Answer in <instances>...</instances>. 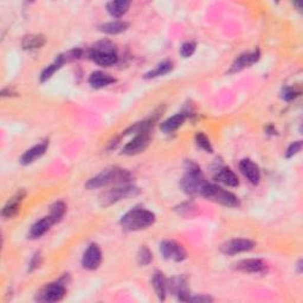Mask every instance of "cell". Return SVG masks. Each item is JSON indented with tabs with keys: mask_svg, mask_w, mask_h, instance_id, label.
<instances>
[{
	"mask_svg": "<svg viewBox=\"0 0 303 303\" xmlns=\"http://www.w3.org/2000/svg\"><path fill=\"white\" fill-rule=\"evenodd\" d=\"M89 56L96 64L102 67H110L118 62V52L115 45L108 41H101L90 50Z\"/></svg>",
	"mask_w": 303,
	"mask_h": 303,
	"instance_id": "5",
	"label": "cell"
},
{
	"mask_svg": "<svg viewBox=\"0 0 303 303\" xmlns=\"http://www.w3.org/2000/svg\"><path fill=\"white\" fill-rule=\"evenodd\" d=\"M26 196V192L24 190H21V191L17 192L14 197L11 198V199L7 201V204L4 206L2 215L4 218H12L21 210V204L23 199H24Z\"/></svg>",
	"mask_w": 303,
	"mask_h": 303,
	"instance_id": "15",
	"label": "cell"
},
{
	"mask_svg": "<svg viewBox=\"0 0 303 303\" xmlns=\"http://www.w3.org/2000/svg\"><path fill=\"white\" fill-rule=\"evenodd\" d=\"M131 173L129 171L119 168V167H112V168H107L97 174L96 177L91 178L85 184V187L89 190L100 188L103 186L115 185V184H126V182L131 180Z\"/></svg>",
	"mask_w": 303,
	"mask_h": 303,
	"instance_id": "1",
	"label": "cell"
},
{
	"mask_svg": "<svg viewBox=\"0 0 303 303\" xmlns=\"http://www.w3.org/2000/svg\"><path fill=\"white\" fill-rule=\"evenodd\" d=\"M200 194L203 197L210 199L215 203H218L220 205L228 207H238L240 205V201L234 193L226 191V190L219 187V186L213 184H205Z\"/></svg>",
	"mask_w": 303,
	"mask_h": 303,
	"instance_id": "4",
	"label": "cell"
},
{
	"mask_svg": "<svg viewBox=\"0 0 303 303\" xmlns=\"http://www.w3.org/2000/svg\"><path fill=\"white\" fill-rule=\"evenodd\" d=\"M102 261V254H101L100 248L96 244H91L84 252L82 258V266L87 270H95L100 267Z\"/></svg>",
	"mask_w": 303,
	"mask_h": 303,
	"instance_id": "11",
	"label": "cell"
},
{
	"mask_svg": "<svg viewBox=\"0 0 303 303\" xmlns=\"http://www.w3.org/2000/svg\"><path fill=\"white\" fill-rule=\"evenodd\" d=\"M259 60V51L258 50H255L252 52H247L240 55L237 60L234 62V64L231 65L230 70L229 72L234 73V72H238L240 70L245 69L248 67H250L254 63H256Z\"/></svg>",
	"mask_w": 303,
	"mask_h": 303,
	"instance_id": "14",
	"label": "cell"
},
{
	"mask_svg": "<svg viewBox=\"0 0 303 303\" xmlns=\"http://www.w3.org/2000/svg\"><path fill=\"white\" fill-rule=\"evenodd\" d=\"M152 259H153V255H152L148 248L142 247L140 249L138 252V262L140 266H147L152 262Z\"/></svg>",
	"mask_w": 303,
	"mask_h": 303,
	"instance_id": "28",
	"label": "cell"
},
{
	"mask_svg": "<svg viewBox=\"0 0 303 303\" xmlns=\"http://www.w3.org/2000/svg\"><path fill=\"white\" fill-rule=\"evenodd\" d=\"M297 269H298V273H302V261L301 259L297 263Z\"/></svg>",
	"mask_w": 303,
	"mask_h": 303,
	"instance_id": "36",
	"label": "cell"
},
{
	"mask_svg": "<svg viewBox=\"0 0 303 303\" xmlns=\"http://www.w3.org/2000/svg\"><path fill=\"white\" fill-rule=\"evenodd\" d=\"M111 83H115L114 77H111L110 75L104 73L102 71L92 72L91 76L89 77V84H90L92 88H96V89L104 88Z\"/></svg>",
	"mask_w": 303,
	"mask_h": 303,
	"instance_id": "19",
	"label": "cell"
},
{
	"mask_svg": "<svg viewBox=\"0 0 303 303\" xmlns=\"http://www.w3.org/2000/svg\"><path fill=\"white\" fill-rule=\"evenodd\" d=\"M64 63H65V61H64L63 56H62V55L58 56L56 58V61L53 62L52 64H50L48 68H45L44 70H43V72H42V75H41V82L44 83L48 80L51 79L53 73H55L57 71V70L60 69Z\"/></svg>",
	"mask_w": 303,
	"mask_h": 303,
	"instance_id": "25",
	"label": "cell"
},
{
	"mask_svg": "<svg viewBox=\"0 0 303 303\" xmlns=\"http://www.w3.org/2000/svg\"><path fill=\"white\" fill-rule=\"evenodd\" d=\"M65 287L60 282L50 283L40 290L36 300L38 302H58L64 297Z\"/></svg>",
	"mask_w": 303,
	"mask_h": 303,
	"instance_id": "7",
	"label": "cell"
},
{
	"mask_svg": "<svg viewBox=\"0 0 303 303\" xmlns=\"http://www.w3.org/2000/svg\"><path fill=\"white\" fill-rule=\"evenodd\" d=\"M196 142H197V145L200 147V148L206 150L207 153H213V148H212L211 142H210L209 138L204 133H197Z\"/></svg>",
	"mask_w": 303,
	"mask_h": 303,
	"instance_id": "29",
	"label": "cell"
},
{
	"mask_svg": "<svg viewBox=\"0 0 303 303\" xmlns=\"http://www.w3.org/2000/svg\"><path fill=\"white\" fill-rule=\"evenodd\" d=\"M155 223V215L148 210L143 209H134L130 210L124 215L120 224L128 231H139L142 229H147L152 226Z\"/></svg>",
	"mask_w": 303,
	"mask_h": 303,
	"instance_id": "2",
	"label": "cell"
},
{
	"mask_svg": "<svg viewBox=\"0 0 303 303\" xmlns=\"http://www.w3.org/2000/svg\"><path fill=\"white\" fill-rule=\"evenodd\" d=\"M213 178H215L216 181L226 186H230V187H236V186H238L239 184L238 178H237L236 174L232 172L230 168H228V167H221V168L217 171Z\"/></svg>",
	"mask_w": 303,
	"mask_h": 303,
	"instance_id": "17",
	"label": "cell"
},
{
	"mask_svg": "<svg viewBox=\"0 0 303 303\" xmlns=\"http://www.w3.org/2000/svg\"><path fill=\"white\" fill-rule=\"evenodd\" d=\"M67 211V205L63 201H57L51 206L50 210V218L53 220V223H58L62 218H63L64 213Z\"/></svg>",
	"mask_w": 303,
	"mask_h": 303,
	"instance_id": "27",
	"label": "cell"
},
{
	"mask_svg": "<svg viewBox=\"0 0 303 303\" xmlns=\"http://www.w3.org/2000/svg\"><path fill=\"white\" fill-rule=\"evenodd\" d=\"M150 142V135L149 131H143V133H139L135 135V138L131 140L130 142H128L126 146L123 147L122 153L127 155H137L142 153L147 147H148Z\"/></svg>",
	"mask_w": 303,
	"mask_h": 303,
	"instance_id": "10",
	"label": "cell"
},
{
	"mask_svg": "<svg viewBox=\"0 0 303 303\" xmlns=\"http://www.w3.org/2000/svg\"><path fill=\"white\" fill-rule=\"evenodd\" d=\"M130 3L126 2V0H119V2H110L107 4V11L111 17L120 18L123 14L127 13V11L129 10Z\"/></svg>",
	"mask_w": 303,
	"mask_h": 303,
	"instance_id": "22",
	"label": "cell"
},
{
	"mask_svg": "<svg viewBox=\"0 0 303 303\" xmlns=\"http://www.w3.org/2000/svg\"><path fill=\"white\" fill-rule=\"evenodd\" d=\"M186 115L184 112H179V114H176L172 118L167 119L165 122L161 123V130L166 134H171L173 131H176L178 128H179L182 123L185 122Z\"/></svg>",
	"mask_w": 303,
	"mask_h": 303,
	"instance_id": "20",
	"label": "cell"
},
{
	"mask_svg": "<svg viewBox=\"0 0 303 303\" xmlns=\"http://www.w3.org/2000/svg\"><path fill=\"white\" fill-rule=\"evenodd\" d=\"M139 193V190L135 186L130 185H122V186H116L107 190L100 194V204L102 206H110V205L118 203V201L126 199V198L133 197L135 194Z\"/></svg>",
	"mask_w": 303,
	"mask_h": 303,
	"instance_id": "6",
	"label": "cell"
},
{
	"mask_svg": "<svg viewBox=\"0 0 303 303\" xmlns=\"http://www.w3.org/2000/svg\"><path fill=\"white\" fill-rule=\"evenodd\" d=\"M129 28V24L127 22L123 21H115L110 23H106V24L100 26V31L107 33V34H119L122 33Z\"/></svg>",
	"mask_w": 303,
	"mask_h": 303,
	"instance_id": "24",
	"label": "cell"
},
{
	"mask_svg": "<svg viewBox=\"0 0 303 303\" xmlns=\"http://www.w3.org/2000/svg\"><path fill=\"white\" fill-rule=\"evenodd\" d=\"M152 283H153L154 290L158 295V298L160 301H164L166 298V293H167V279L165 276L160 271H157L153 275V279H152Z\"/></svg>",
	"mask_w": 303,
	"mask_h": 303,
	"instance_id": "21",
	"label": "cell"
},
{
	"mask_svg": "<svg viewBox=\"0 0 303 303\" xmlns=\"http://www.w3.org/2000/svg\"><path fill=\"white\" fill-rule=\"evenodd\" d=\"M53 224H55V223H53V220L50 218V216L44 217V218L38 220L37 223H34L32 225V228H31L30 238H32V239L40 238V237H42L43 235H44L45 232L49 231V229L51 228Z\"/></svg>",
	"mask_w": 303,
	"mask_h": 303,
	"instance_id": "18",
	"label": "cell"
},
{
	"mask_svg": "<svg viewBox=\"0 0 303 303\" xmlns=\"http://www.w3.org/2000/svg\"><path fill=\"white\" fill-rule=\"evenodd\" d=\"M160 252L164 258L174 262H182L187 257V252L184 247L174 240H164L160 244Z\"/></svg>",
	"mask_w": 303,
	"mask_h": 303,
	"instance_id": "8",
	"label": "cell"
},
{
	"mask_svg": "<svg viewBox=\"0 0 303 303\" xmlns=\"http://www.w3.org/2000/svg\"><path fill=\"white\" fill-rule=\"evenodd\" d=\"M197 207L194 206L193 203H184L181 204L179 207H177V211L182 216H192V211H194Z\"/></svg>",
	"mask_w": 303,
	"mask_h": 303,
	"instance_id": "31",
	"label": "cell"
},
{
	"mask_svg": "<svg viewBox=\"0 0 303 303\" xmlns=\"http://www.w3.org/2000/svg\"><path fill=\"white\" fill-rule=\"evenodd\" d=\"M186 166H187L186 167V173L181 179L182 190H184L185 193L190 194V196L200 194L204 185L206 184L203 173H201L200 168L194 162L188 161Z\"/></svg>",
	"mask_w": 303,
	"mask_h": 303,
	"instance_id": "3",
	"label": "cell"
},
{
	"mask_svg": "<svg viewBox=\"0 0 303 303\" xmlns=\"http://www.w3.org/2000/svg\"><path fill=\"white\" fill-rule=\"evenodd\" d=\"M239 169L243 173V176L251 182V184L257 185L261 179V172H259L258 166L252 162L250 159H243L239 162Z\"/></svg>",
	"mask_w": 303,
	"mask_h": 303,
	"instance_id": "13",
	"label": "cell"
},
{
	"mask_svg": "<svg viewBox=\"0 0 303 303\" xmlns=\"http://www.w3.org/2000/svg\"><path fill=\"white\" fill-rule=\"evenodd\" d=\"M235 268L237 270L242 271V273L249 274H262L267 270L266 263H264L262 259L257 258L243 259V261L236 263Z\"/></svg>",
	"mask_w": 303,
	"mask_h": 303,
	"instance_id": "12",
	"label": "cell"
},
{
	"mask_svg": "<svg viewBox=\"0 0 303 303\" xmlns=\"http://www.w3.org/2000/svg\"><path fill=\"white\" fill-rule=\"evenodd\" d=\"M46 43V38L43 34H28L23 38L22 46L24 50L41 49Z\"/></svg>",
	"mask_w": 303,
	"mask_h": 303,
	"instance_id": "23",
	"label": "cell"
},
{
	"mask_svg": "<svg viewBox=\"0 0 303 303\" xmlns=\"http://www.w3.org/2000/svg\"><path fill=\"white\" fill-rule=\"evenodd\" d=\"M173 69V64L171 63V62L166 61V62H162L161 64H159L157 68L154 70H150L147 73H145V79L146 80H150V79H157V77H160V76H164L166 73H168L169 71H172Z\"/></svg>",
	"mask_w": 303,
	"mask_h": 303,
	"instance_id": "26",
	"label": "cell"
},
{
	"mask_svg": "<svg viewBox=\"0 0 303 303\" xmlns=\"http://www.w3.org/2000/svg\"><path fill=\"white\" fill-rule=\"evenodd\" d=\"M301 148H302V141L293 142L286 152V158H293L294 155H296L298 152L301 150Z\"/></svg>",
	"mask_w": 303,
	"mask_h": 303,
	"instance_id": "32",
	"label": "cell"
},
{
	"mask_svg": "<svg viewBox=\"0 0 303 303\" xmlns=\"http://www.w3.org/2000/svg\"><path fill=\"white\" fill-rule=\"evenodd\" d=\"M196 48H197V45L194 42H186L181 45L179 52L184 58H188V57H191L194 52H196Z\"/></svg>",
	"mask_w": 303,
	"mask_h": 303,
	"instance_id": "30",
	"label": "cell"
},
{
	"mask_svg": "<svg viewBox=\"0 0 303 303\" xmlns=\"http://www.w3.org/2000/svg\"><path fill=\"white\" fill-rule=\"evenodd\" d=\"M254 247H255V243L250 239L236 238L224 243L223 245L220 247V251L223 252L224 255L234 256L237 254H240V252L250 251L254 249Z\"/></svg>",
	"mask_w": 303,
	"mask_h": 303,
	"instance_id": "9",
	"label": "cell"
},
{
	"mask_svg": "<svg viewBox=\"0 0 303 303\" xmlns=\"http://www.w3.org/2000/svg\"><path fill=\"white\" fill-rule=\"evenodd\" d=\"M300 92H301L300 90H296L295 88H286L285 90H283L282 97L286 101H291V100L296 99V97L300 95Z\"/></svg>",
	"mask_w": 303,
	"mask_h": 303,
	"instance_id": "33",
	"label": "cell"
},
{
	"mask_svg": "<svg viewBox=\"0 0 303 303\" xmlns=\"http://www.w3.org/2000/svg\"><path fill=\"white\" fill-rule=\"evenodd\" d=\"M213 298L207 295H199V296H190L188 302H212Z\"/></svg>",
	"mask_w": 303,
	"mask_h": 303,
	"instance_id": "35",
	"label": "cell"
},
{
	"mask_svg": "<svg viewBox=\"0 0 303 303\" xmlns=\"http://www.w3.org/2000/svg\"><path fill=\"white\" fill-rule=\"evenodd\" d=\"M48 146H49L48 141H43L41 143H38V145L33 146L32 148H30L29 150H26L25 153L22 155L21 164L24 166L32 164V162L36 161L37 159H40L42 155L45 154L46 149H48Z\"/></svg>",
	"mask_w": 303,
	"mask_h": 303,
	"instance_id": "16",
	"label": "cell"
},
{
	"mask_svg": "<svg viewBox=\"0 0 303 303\" xmlns=\"http://www.w3.org/2000/svg\"><path fill=\"white\" fill-rule=\"evenodd\" d=\"M40 264H41V254L40 252H37V254L33 255V257L29 264V271H33L36 268L40 267Z\"/></svg>",
	"mask_w": 303,
	"mask_h": 303,
	"instance_id": "34",
	"label": "cell"
}]
</instances>
